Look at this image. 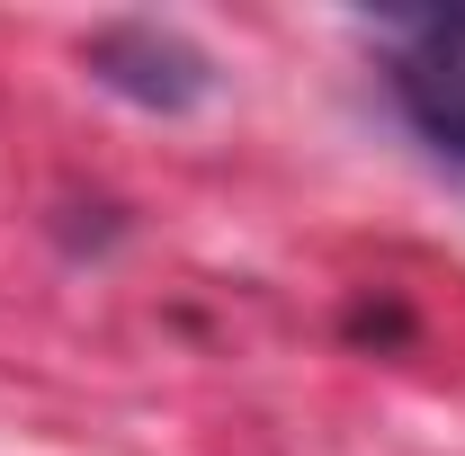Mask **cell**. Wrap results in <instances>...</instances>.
<instances>
[{
	"label": "cell",
	"mask_w": 465,
	"mask_h": 456,
	"mask_svg": "<svg viewBox=\"0 0 465 456\" xmlns=\"http://www.w3.org/2000/svg\"><path fill=\"white\" fill-rule=\"evenodd\" d=\"M90 72H99V90L116 99H134V108H197L206 90H215V63L197 55L179 27H153V18H134V27H99L90 36Z\"/></svg>",
	"instance_id": "1"
},
{
	"label": "cell",
	"mask_w": 465,
	"mask_h": 456,
	"mask_svg": "<svg viewBox=\"0 0 465 456\" xmlns=\"http://www.w3.org/2000/svg\"><path fill=\"white\" fill-rule=\"evenodd\" d=\"M394 99L439 144V162L465 171V18H411V27H394Z\"/></svg>",
	"instance_id": "2"
}]
</instances>
